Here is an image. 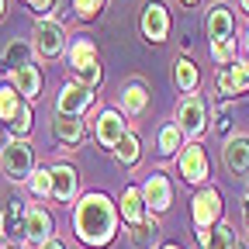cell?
Returning a JSON list of instances; mask_svg holds the SVG:
<instances>
[{
	"mask_svg": "<svg viewBox=\"0 0 249 249\" xmlns=\"http://www.w3.org/2000/svg\"><path fill=\"white\" fill-rule=\"evenodd\" d=\"M183 4H197V0H183Z\"/></svg>",
	"mask_w": 249,
	"mask_h": 249,
	"instance_id": "43",
	"label": "cell"
},
{
	"mask_svg": "<svg viewBox=\"0 0 249 249\" xmlns=\"http://www.w3.org/2000/svg\"><path fill=\"white\" fill-rule=\"evenodd\" d=\"M191 214H194V225H197V232H204V229L218 225V222H222V194H218L214 187H201V191L194 194Z\"/></svg>",
	"mask_w": 249,
	"mask_h": 249,
	"instance_id": "8",
	"label": "cell"
},
{
	"mask_svg": "<svg viewBox=\"0 0 249 249\" xmlns=\"http://www.w3.org/2000/svg\"><path fill=\"white\" fill-rule=\"evenodd\" d=\"M70 66L76 73V83L90 87V90H97L104 73H101V62H97V45H93L90 38H76L70 45Z\"/></svg>",
	"mask_w": 249,
	"mask_h": 249,
	"instance_id": "2",
	"label": "cell"
},
{
	"mask_svg": "<svg viewBox=\"0 0 249 249\" xmlns=\"http://www.w3.org/2000/svg\"><path fill=\"white\" fill-rule=\"evenodd\" d=\"M35 52L42 59H59L66 52V28L55 18H38L35 24Z\"/></svg>",
	"mask_w": 249,
	"mask_h": 249,
	"instance_id": "5",
	"label": "cell"
},
{
	"mask_svg": "<svg viewBox=\"0 0 249 249\" xmlns=\"http://www.w3.org/2000/svg\"><path fill=\"white\" fill-rule=\"evenodd\" d=\"M239 4H242V11H246V14H249V0H239Z\"/></svg>",
	"mask_w": 249,
	"mask_h": 249,
	"instance_id": "38",
	"label": "cell"
},
{
	"mask_svg": "<svg viewBox=\"0 0 249 249\" xmlns=\"http://www.w3.org/2000/svg\"><path fill=\"white\" fill-rule=\"evenodd\" d=\"M90 101H93V90H90V87H83V83H76V80H70V83H62V90H59L55 114L80 118V114L90 107Z\"/></svg>",
	"mask_w": 249,
	"mask_h": 249,
	"instance_id": "11",
	"label": "cell"
},
{
	"mask_svg": "<svg viewBox=\"0 0 249 249\" xmlns=\"http://www.w3.org/2000/svg\"><path fill=\"white\" fill-rule=\"evenodd\" d=\"M4 249H14V246H4Z\"/></svg>",
	"mask_w": 249,
	"mask_h": 249,
	"instance_id": "44",
	"label": "cell"
},
{
	"mask_svg": "<svg viewBox=\"0 0 249 249\" xmlns=\"http://www.w3.org/2000/svg\"><path fill=\"white\" fill-rule=\"evenodd\" d=\"M142 35L149 42H166L170 35V11L160 4V0H149V4L142 7Z\"/></svg>",
	"mask_w": 249,
	"mask_h": 249,
	"instance_id": "12",
	"label": "cell"
},
{
	"mask_svg": "<svg viewBox=\"0 0 249 249\" xmlns=\"http://www.w3.org/2000/svg\"><path fill=\"white\" fill-rule=\"evenodd\" d=\"M173 83L183 90V93H194L197 90V83H201V73H197V66L187 55H177L173 59Z\"/></svg>",
	"mask_w": 249,
	"mask_h": 249,
	"instance_id": "20",
	"label": "cell"
},
{
	"mask_svg": "<svg viewBox=\"0 0 249 249\" xmlns=\"http://www.w3.org/2000/svg\"><path fill=\"white\" fill-rule=\"evenodd\" d=\"M145 104H149V93H145V87H142V83H128V87L121 90V111L128 114V118L142 114V111H145Z\"/></svg>",
	"mask_w": 249,
	"mask_h": 249,
	"instance_id": "22",
	"label": "cell"
},
{
	"mask_svg": "<svg viewBox=\"0 0 249 249\" xmlns=\"http://www.w3.org/2000/svg\"><path fill=\"white\" fill-rule=\"evenodd\" d=\"M52 135L59 145H80L83 139V121L80 118H70V114H55L52 118Z\"/></svg>",
	"mask_w": 249,
	"mask_h": 249,
	"instance_id": "19",
	"label": "cell"
},
{
	"mask_svg": "<svg viewBox=\"0 0 249 249\" xmlns=\"http://www.w3.org/2000/svg\"><path fill=\"white\" fill-rule=\"evenodd\" d=\"M232 249H246V242H235V246H232Z\"/></svg>",
	"mask_w": 249,
	"mask_h": 249,
	"instance_id": "40",
	"label": "cell"
},
{
	"mask_svg": "<svg viewBox=\"0 0 249 249\" xmlns=\"http://www.w3.org/2000/svg\"><path fill=\"white\" fill-rule=\"evenodd\" d=\"M28 183H31V194L35 197H52V173L49 170H42V166H35L31 170V177H28Z\"/></svg>",
	"mask_w": 249,
	"mask_h": 249,
	"instance_id": "27",
	"label": "cell"
},
{
	"mask_svg": "<svg viewBox=\"0 0 249 249\" xmlns=\"http://www.w3.org/2000/svg\"><path fill=\"white\" fill-rule=\"evenodd\" d=\"M38 249H66V246H62L59 239H49V242H45V246H38Z\"/></svg>",
	"mask_w": 249,
	"mask_h": 249,
	"instance_id": "33",
	"label": "cell"
},
{
	"mask_svg": "<svg viewBox=\"0 0 249 249\" xmlns=\"http://www.w3.org/2000/svg\"><path fill=\"white\" fill-rule=\"evenodd\" d=\"M242 222H246V232H249V204L242 208Z\"/></svg>",
	"mask_w": 249,
	"mask_h": 249,
	"instance_id": "34",
	"label": "cell"
},
{
	"mask_svg": "<svg viewBox=\"0 0 249 249\" xmlns=\"http://www.w3.org/2000/svg\"><path fill=\"white\" fill-rule=\"evenodd\" d=\"M235 242H239V239H235V229H232L229 222H218V225L197 232V246H201V249H232Z\"/></svg>",
	"mask_w": 249,
	"mask_h": 249,
	"instance_id": "18",
	"label": "cell"
},
{
	"mask_svg": "<svg viewBox=\"0 0 249 249\" xmlns=\"http://www.w3.org/2000/svg\"><path fill=\"white\" fill-rule=\"evenodd\" d=\"M0 232H4V214H0Z\"/></svg>",
	"mask_w": 249,
	"mask_h": 249,
	"instance_id": "41",
	"label": "cell"
},
{
	"mask_svg": "<svg viewBox=\"0 0 249 249\" xmlns=\"http://www.w3.org/2000/svg\"><path fill=\"white\" fill-rule=\"evenodd\" d=\"M128 242H132L135 249H156V246H160V222L149 214L142 225H135V229L128 232Z\"/></svg>",
	"mask_w": 249,
	"mask_h": 249,
	"instance_id": "21",
	"label": "cell"
},
{
	"mask_svg": "<svg viewBox=\"0 0 249 249\" xmlns=\"http://www.w3.org/2000/svg\"><path fill=\"white\" fill-rule=\"evenodd\" d=\"M21 104H24V101L14 93V87H11V83L0 87V121H11V118L18 114V107H21Z\"/></svg>",
	"mask_w": 249,
	"mask_h": 249,
	"instance_id": "26",
	"label": "cell"
},
{
	"mask_svg": "<svg viewBox=\"0 0 249 249\" xmlns=\"http://www.w3.org/2000/svg\"><path fill=\"white\" fill-rule=\"evenodd\" d=\"M7 128H11V139H14V135H18V139H28V135H31V107H28V104L18 107V114L7 121Z\"/></svg>",
	"mask_w": 249,
	"mask_h": 249,
	"instance_id": "29",
	"label": "cell"
},
{
	"mask_svg": "<svg viewBox=\"0 0 249 249\" xmlns=\"http://www.w3.org/2000/svg\"><path fill=\"white\" fill-rule=\"evenodd\" d=\"M21 235L28 246H45L52 239V214L42 204H24V218H21Z\"/></svg>",
	"mask_w": 249,
	"mask_h": 249,
	"instance_id": "6",
	"label": "cell"
},
{
	"mask_svg": "<svg viewBox=\"0 0 249 249\" xmlns=\"http://www.w3.org/2000/svg\"><path fill=\"white\" fill-rule=\"evenodd\" d=\"M204 28H208V38H211V42H225V38L235 35V18H232V11H229L225 4H214V7L208 11Z\"/></svg>",
	"mask_w": 249,
	"mask_h": 249,
	"instance_id": "15",
	"label": "cell"
},
{
	"mask_svg": "<svg viewBox=\"0 0 249 249\" xmlns=\"http://www.w3.org/2000/svg\"><path fill=\"white\" fill-rule=\"evenodd\" d=\"M0 166L11 180H28L31 170H35V152L24 139H11L4 149H0Z\"/></svg>",
	"mask_w": 249,
	"mask_h": 249,
	"instance_id": "4",
	"label": "cell"
},
{
	"mask_svg": "<svg viewBox=\"0 0 249 249\" xmlns=\"http://www.w3.org/2000/svg\"><path fill=\"white\" fill-rule=\"evenodd\" d=\"M242 42H246V52H249V31H246V38H242Z\"/></svg>",
	"mask_w": 249,
	"mask_h": 249,
	"instance_id": "39",
	"label": "cell"
},
{
	"mask_svg": "<svg viewBox=\"0 0 249 249\" xmlns=\"http://www.w3.org/2000/svg\"><path fill=\"white\" fill-rule=\"evenodd\" d=\"M73 11L80 18H97L104 11V0H73Z\"/></svg>",
	"mask_w": 249,
	"mask_h": 249,
	"instance_id": "31",
	"label": "cell"
},
{
	"mask_svg": "<svg viewBox=\"0 0 249 249\" xmlns=\"http://www.w3.org/2000/svg\"><path fill=\"white\" fill-rule=\"evenodd\" d=\"M246 204H249V187H246Z\"/></svg>",
	"mask_w": 249,
	"mask_h": 249,
	"instance_id": "42",
	"label": "cell"
},
{
	"mask_svg": "<svg viewBox=\"0 0 249 249\" xmlns=\"http://www.w3.org/2000/svg\"><path fill=\"white\" fill-rule=\"evenodd\" d=\"M177 128L183 139H201L208 128V107L197 93H187V97L177 104Z\"/></svg>",
	"mask_w": 249,
	"mask_h": 249,
	"instance_id": "3",
	"label": "cell"
},
{
	"mask_svg": "<svg viewBox=\"0 0 249 249\" xmlns=\"http://www.w3.org/2000/svg\"><path fill=\"white\" fill-rule=\"evenodd\" d=\"M156 149H160V156H173L183 149V135L177 128V121H166L160 132H156Z\"/></svg>",
	"mask_w": 249,
	"mask_h": 249,
	"instance_id": "23",
	"label": "cell"
},
{
	"mask_svg": "<svg viewBox=\"0 0 249 249\" xmlns=\"http://www.w3.org/2000/svg\"><path fill=\"white\" fill-rule=\"evenodd\" d=\"M73 229H76V239L87 246H107L118 235V208L111 204L107 194L90 191L76 201Z\"/></svg>",
	"mask_w": 249,
	"mask_h": 249,
	"instance_id": "1",
	"label": "cell"
},
{
	"mask_svg": "<svg viewBox=\"0 0 249 249\" xmlns=\"http://www.w3.org/2000/svg\"><path fill=\"white\" fill-rule=\"evenodd\" d=\"M225 76H229L232 93H246V90H249V62L235 55V62H229V66H225Z\"/></svg>",
	"mask_w": 249,
	"mask_h": 249,
	"instance_id": "24",
	"label": "cell"
},
{
	"mask_svg": "<svg viewBox=\"0 0 249 249\" xmlns=\"http://www.w3.org/2000/svg\"><path fill=\"white\" fill-rule=\"evenodd\" d=\"M4 11H7V0H0V18H4Z\"/></svg>",
	"mask_w": 249,
	"mask_h": 249,
	"instance_id": "36",
	"label": "cell"
},
{
	"mask_svg": "<svg viewBox=\"0 0 249 249\" xmlns=\"http://www.w3.org/2000/svg\"><path fill=\"white\" fill-rule=\"evenodd\" d=\"M11 87H14V93L18 97H24V101H31V97H38L42 93V70L38 66H21V70H14L11 73Z\"/></svg>",
	"mask_w": 249,
	"mask_h": 249,
	"instance_id": "17",
	"label": "cell"
},
{
	"mask_svg": "<svg viewBox=\"0 0 249 249\" xmlns=\"http://www.w3.org/2000/svg\"><path fill=\"white\" fill-rule=\"evenodd\" d=\"M24 4H28L31 11H35L38 18H45V14H49V11L55 7V0H24Z\"/></svg>",
	"mask_w": 249,
	"mask_h": 249,
	"instance_id": "32",
	"label": "cell"
},
{
	"mask_svg": "<svg viewBox=\"0 0 249 249\" xmlns=\"http://www.w3.org/2000/svg\"><path fill=\"white\" fill-rule=\"evenodd\" d=\"M4 70H21V66H28V45L24 42H14V45H7L4 49V62H0Z\"/></svg>",
	"mask_w": 249,
	"mask_h": 249,
	"instance_id": "28",
	"label": "cell"
},
{
	"mask_svg": "<svg viewBox=\"0 0 249 249\" xmlns=\"http://www.w3.org/2000/svg\"><path fill=\"white\" fill-rule=\"evenodd\" d=\"M124 135H128V128H124V114L114 111V107H104L93 114V139H97L104 149H114Z\"/></svg>",
	"mask_w": 249,
	"mask_h": 249,
	"instance_id": "10",
	"label": "cell"
},
{
	"mask_svg": "<svg viewBox=\"0 0 249 249\" xmlns=\"http://www.w3.org/2000/svg\"><path fill=\"white\" fill-rule=\"evenodd\" d=\"M225 170L235 177H249V135H229L222 149Z\"/></svg>",
	"mask_w": 249,
	"mask_h": 249,
	"instance_id": "13",
	"label": "cell"
},
{
	"mask_svg": "<svg viewBox=\"0 0 249 249\" xmlns=\"http://www.w3.org/2000/svg\"><path fill=\"white\" fill-rule=\"evenodd\" d=\"M139 191H142V201H145V211H149V214H152V211H156V214L170 211V204H173V183H170L166 173H149Z\"/></svg>",
	"mask_w": 249,
	"mask_h": 249,
	"instance_id": "7",
	"label": "cell"
},
{
	"mask_svg": "<svg viewBox=\"0 0 249 249\" xmlns=\"http://www.w3.org/2000/svg\"><path fill=\"white\" fill-rule=\"evenodd\" d=\"M114 156H118V160L124 163V166H132V163H139V156H142V145H139V139L128 132V135H124L118 145H114Z\"/></svg>",
	"mask_w": 249,
	"mask_h": 249,
	"instance_id": "25",
	"label": "cell"
},
{
	"mask_svg": "<svg viewBox=\"0 0 249 249\" xmlns=\"http://www.w3.org/2000/svg\"><path fill=\"white\" fill-rule=\"evenodd\" d=\"M160 249H180V246H177V242H166V246H160Z\"/></svg>",
	"mask_w": 249,
	"mask_h": 249,
	"instance_id": "37",
	"label": "cell"
},
{
	"mask_svg": "<svg viewBox=\"0 0 249 249\" xmlns=\"http://www.w3.org/2000/svg\"><path fill=\"white\" fill-rule=\"evenodd\" d=\"M211 59L218 62V66H229V62H235V38L211 42Z\"/></svg>",
	"mask_w": 249,
	"mask_h": 249,
	"instance_id": "30",
	"label": "cell"
},
{
	"mask_svg": "<svg viewBox=\"0 0 249 249\" xmlns=\"http://www.w3.org/2000/svg\"><path fill=\"white\" fill-rule=\"evenodd\" d=\"M49 173H52V197L62 201V204H70V201L76 197V183H80L76 170H73L70 163H55Z\"/></svg>",
	"mask_w": 249,
	"mask_h": 249,
	"instance_id": "14",
	"label": "cell"
},
{
	"mask_svg": "<svg viewBox=\"0 0 249 249\" xmlns=\"http://www.w3.org/2000/svg\"><path fill=\"white\" fill-rule=\"evenodd\" d=\"M118 214H121L132 229H135V225H142L145 218H149V211H145V201H142V191H139V187H124V191H121Z\"/></svg>",
	"mask_w": 249,
	"mask_h": 249,
	"instance_id": "16",
	"label": "cell"
},
{
	"mask_svg": "<svg viewBox=\"0 0 249 249\" xmlns=\"http://www.w3.org/2000/svg\"><path fill=\"white\" fill-rule=\"evenodd\" d=\"M180 177L187 180V183H208V177H211V163H208V152H204V145L201 142H191V145H183L180 149Z\"/></svg>",
	"mask_w": 249,
	"mask_h": 249,
	"instance_id": "9",
	"label": "cell"
},
{
	"mask_svg": "<svg viewBox=\"0 0 249 249\" xmlns=\"http://www.w3.org/2000/svg\"><path fill=\"white\" fill-rule=\"evenodd\" d=\"M7 142H11V139H7V132H4V128H0V149H4Z\"/></svg>",
	"mask_w": 249,
	"mask_h": 249,
	"instance_id": "35",
	"label": "cell"
}]
</instances>
